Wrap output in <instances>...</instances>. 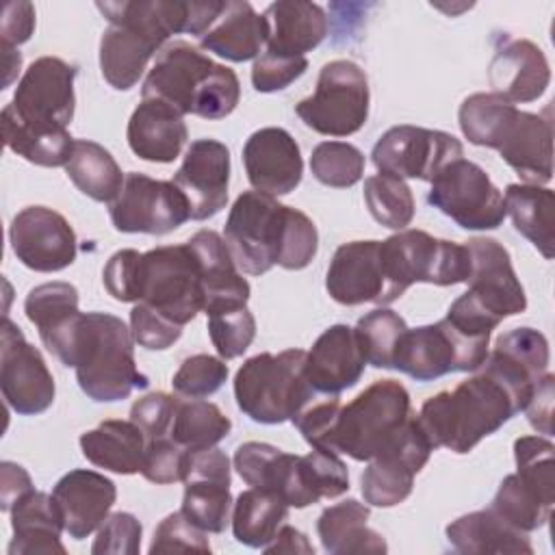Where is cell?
Returning a JSON list of instances; mask_svg holds the SVG:
<instances>
[{
    "mask_svg": "<svg viewBox=\"0 0 555 555\" xmlns=\"http://www.w3.org/2000/svg\"><path fill=\"white\" fill-rule=\"evenodd\" d=\"M470 251L466 295L499 323L527 308V295L512 267L509 251L494 238L475 236L464 243Z\"/></svg>",
    "mask_w": 555,
    "mask_h": 555,
    "instance_id": "19",
    "label": "cell"
},
{
    "mask_svg": "<svg viewBox=\"0 0 555 555\" xmlns=\"http://www.w3.org/2000/svg\"><path fill=\"white\" fill-rule=\"evenodd\" d=\"M186 243L193 247L202 267L204 312L249 301V282L238 273L221 234L215 230H199Z\"/></svg>",
    "mask_w": 555,
    "mask_h": 555,
    "instance_id": "32",
    "label": "cell"
},
{
    "mask_svg": "<svg viewBox=\"0 0 555 555\" xmlns=\"http://www.w3.org/2000/svg\"><path fill=\"white\" fill-rule=\"evenodd\" d=\"M379 258L386 282L382 306L397 301L416 282L453 286L470 275L466 245L434 238L423 230H399L379 241Z\"/></svg>",
    "mask_w": 555,
    "mask_h": 555,
    "instance_id": "6",
    "label": "cell"
},
{
    "mask_svg": "<svg viewBox=\"0 0 555 555\" xmlns=\"http://www.w3.org/2000/svg\"><path fill=\"white\" fill-rule=\"evenodd\" d=\"M0 388L7 405L24 416L46 412L56 392L41 351L24 338L9 317L0 330Z\"/></svg>",
    "mask_w": 555,
    "mask_h": 555,
    "instance_id": "15",
    "label": "cell"
},
{
    "mask_svg": "<svg viewBox=\"0 0 555 555\" xmlns=\"http://www.w3.org/2000/svg\"><path fill=\"white\" fill-rule=\"evenodd\" d=\"M65 173L80 193L102 204H111L119 195L126 180L111 152L89 139L74 141Z\"/></svg>",
    "mask_w": 555,
    "mask_h": 555,
    "instance_id": "40",
    "label": "cell"
},
{
    "mask_svg": "<svg viewBox=\"0 0 555 555\" xmlns=\"http://www.w3.org/2000/svg\"><path fill=\"white\" fill-rule=\"evenodd\" d=\"M553 388H555V377L551 373H546L535 384V388L525 405L529 425L544 436L553 434Z\"/></svg>",
    "mask_w": 555,
    "mask_h": 555,
    "instance_id": "60",
    "label": "cell"
},
{
    "mask_svg": "<svg viewBox=\"0 0 555 555\" xmlns=\"http://www.w3.org/2000/svg\"><path fill=\"white\" fill-rule=\"evenodd\" d=\"M447 540L457 553H509L531 555L533 546L525 531L509 525L492 507L464 514L447 525Z\"/></svg>",
    "mask_w": 555,
    "mask_h": 555,
    "instance_id": "35",
    "label": "cell"
},
{
    "mask_svg": "<svg viewBox=\"0 0 555 555\" xmlns=\"http://www.w3.org/2000/svg\"><path fill=\"white\" fill-rule=\"evenodd\" d=\"M479 353L444 321L405 330L395 353L392 369L416 382H431L447 373L477 371Z\"/></svg>",
    "mask_w": 555,
    "mask_h": 555,
    "instance_id": "17",
    "label": "cell"
},
{
    "mask_svg": "<svg viewBox=\"0 0 555 555\" xmlns=\"http://www.w3.org/2000/svg\"><path fill=\"white\" fill-rule=\"evenodd\" d=\"M288 516V505L271 490L249 488L232 505V533L251 548H264Z\"/></svg>",
    "mask_w": 555,
    "mask_h": 555,
    "instance_id": "41",
    "label": "cell"
},
{
    "mask_svg": "<svg viewBox=\"0 0 555 555\" xmlns=\"http://www.w3.org/2000/svg\"><path fill=\"white\" fill-rule=\"evenodd\" d=\"M52 499L69 538L85 540L108 516L117 499V488L102 473L74 468L56 481Z\"/></svg>",
    "mask_w": 555,
    "mask_h": 555,
    "instance_id": "27",
    "label": "cell"
},
{
    "mask_svg": "<svg viewBox=\"0 0 555 555\" xmlns=\"http://www.w3.org/2000/svg\"><path fill=\"white\" fill-rule=\"evenodd\" d=\"M228 379V364L223 358L210 353H195L182 360L180 369L171 377V386L178 395L199 399L217 392Z\"/></svg>",
    "mask_w": 555,
    "mask_h": 555,
    "instance_id": "49",
    "label": "cell"
},
{
    "mask_svg": "<svg viewBox=\"0 0 555 555\" xmlns=\"http://www.w3.org/2000/svg\"><path fill=\"white\" fill-rule=\"evenodd\" d=\"M9 241L17 260L39 273L63 271L78 254L74 228L48 206L22 208L9 225Z\"/></svg>",
    "mask_w": 555,
    "mask_h": 555,
    "instance_id": "18",
    "label": "cell"
},
{
    "mask_svg": "<svg viewBox=\"0 0 555 555\" xmlns=\"http://www.w3.org/2000/svg\"><path fill=\"white\" fill-rule=\"evenodd\" d=\"M282 449L269 444V442H243L234 451V468L241 475V479L251 488L271 490L275 481V473L282 460Z\"/></svg>",
    "mask_w": 555,
    "mask_h": 555,
    "instance_id": "53",
    "label": "cell"
},
{
    "mask_svg": "<svg viewBox=\"0 0 555 555\" xmlns=\"http://www.w3.org/2000/svg\"><path fill=\"white\" fill-rule=\"evenodd\" d=\"M141 95L160 100L180 115L223 119L241 100V82L234 69L215 63L195 46L171 41L158 52Z\"/></svg>",
    "mask_w": 555,
    "mask_h": 555,
    "instance_id": "2",
    "label": "cell"
},
{
    "mask_svg": "<svg viewBox=\"0 0 555 555\" xmlns=\"http://www.w3.org/2000/svg\"><path fill=\"white\" fill-rule=\"evenodd\" d=\"M65 366L76 369L80 390L98 403L128 399L150 384L137 369L132 332L108 312H82Z\"/></svg>",
    "mask_w": 555,
    "mask_h": 555,
    "instance_id": "3",
    "label": "cell"
},
{
    "mask_svg": "<svg viewBox=\"0 0 555 555\" xmlns=\"http://www.w3.org/2000/svg\"><path fill=\"white\" fill-rule=\"evenodd\" d=\"M308 69L306 56H282L262 52L251 65V85L260 93H273L286 89Z\"/></svg>",
    "mask_w": 555,
    "mask_h": 555,
    "instance_id": "55",
    "label": "cell"
},
{
    "mask_svg": "<svg viewBox=\"0 0 555 555\" xmlns=\"http://www.w3.org/2000/svg\"><path fill=\"white\" fill-rule=\"evenodd\" d=\"M13 540L9 555H65L61 531H65L52 494L30 490L11 507Z\"/></svg>",
    "mask_w": 555,
    "mask_h": 555,
    "instance_id": "33",
    "label": "cell"
},
{
    "mask_svg": "<svg viewBox=\"0 0 555 555\" xmlns=\"http://www.w3.org/2000/svg\"><path fill=\"white\" fill-rule=\"evenodd\" d=\"M2 54H4V69H7V76H4V87H9V82L13 80L15 72H20V65H22V54H20L15 48H9V46H2Z\"/></svg>",
    "mask_w": 555,
    "mask_h": 555,
    "instance_id": "63",
    "label": "cell"
},
{
    "mask_svg": "<svg viewBox=\"0 0 555 555\" xmlns=\"http://www.w3.org/2000/svg\"><path fill=\"white\" fill-rule=\"evenodd\" d=\"M267 41L264 17L245 0H225L217 22L199 37V48L225 61L243 63L258 59Z\"/></svg>",
    "mask_w": 555,
    "mask_h": 555,
    "instance_id": "34",
    "label": "cell"
},
{
    "mask_svg": "<svg viewBox=\"0 0 555 555\" xmlns=\"http://www.w3.org/2000/svg\"><path fill=\"white\" fill-rule=\"evenodd\" d=\"M210 553V542L206 531L193 525L182 512H173L165 516L154 529V538L150 544V555L156 553Z\"/></svg>",
    "mask_w": 555,
    "mask_h": 555,
    "instance_id": "52",
    "label": "cell"
},
{
    "mask_svg": "<svg viewBox=\"0 0 555 555\" xmlns=\"http://www.w3.org/2000/svg\"><path fill=\"white\" fill-rule=\"evenodd\" d=\"M412 414L405 386L397 379H377L347 405H340L330 451L369 462L399 438Z\"/></svg>",
    "mask_w": 555,
    "mask_h": 555,
    "instance_id": "5",
    "label": "cell"
},
{
    "mask_svg": "<svg viewBox=\"0 0 555 555\" xmlns=\"http://www.w3.org/2000/svg\"><path fill=\"white\" fill-rule=\"evenodd\" d=\"M369 80L360 65L347 59L321 67L314 93L295 104L297 117L319 134L349 137L369 119Z\"/></svg>",
    "mask_w": 555,
    "mask_h": 555,
    "instance_id": "9",
    "label": "cell"
},
{
    "mask_svg": "<svg viewBox=\"0 0 555 555\" xmlns=\"http://www.w3.org/2000/svg\"><path fill=\"white\" fill-rule=\"evenodd\" d=\"M262 551L264 553H314V546L308 542V538L299 529L282 525L275 538Z\"/></svg>",
    "mask_w": 555,
    "mask_h": 555,
    "instance_id": "62",
    "label": "cell"
},
{
    "mask_svg": "<svg viewBox=\"0 0 555 555\" xmlns=\"http://www.w3.org/2000/svg\"><path fill=\"white\" fill-rule=\"evenodd\" d=\"M2 137H4V145L11 152H15L17 156L39 167H61V165L65 167L76 141L69 134V130H59V132L30 130L4 113H2Z\"/></svg>",
    "mask_w": 555,
    "mask_h": 555,
    "instance_id": "43",
    "label": "cell"
},
{
    "mask_svg": "<svg viewBox=\"0 0 555 555\" xmlns=\"http://www.w3.org/2000/svg\"><path fill=\"white\" fill-rule=\"evenodd\" d=\"M208 334L219 358L232 360L247 351L256 336V319L247 304L221 306L206 312Z\"/></svg>",
    "mask_w": 555,
    "mask_h": 555,
    "instance_id": "48",
    "label": "cell"
},
{
    "mask_svg": "<svg viewBox=\"0 0 555 555\" xmlns=\"http://www.w3.org/2000/svg\"><path fill=\"white\" fill-rule=\"evenodd\" d=\"M364 202L371 217L384 228L405 230L414 219V195L405 180L388 173L369 176L364 180Z\"/></svg>",
    "mask_w": 555,
    "mask_h": 555,
    "instance_id": "44",
    "label": "cell"
},
{
    "mask_svg": "<svg viewBox=\"0 0 555 555\" xmlns=\"http://www.w3.org/2000/svg\"><path fill=\"white\" fill-rule=\"evenodd\" d=\"M516 412L520 405L514 395L501 379L481 369L453 390L429 397L416 421L434 449L444 447L462 455L501 429Z\"/></svg>",
    "mask_w": 555,
    "mask_h": 555,
    "instance_id": "1",
    "label": "cell"
},
{
    "mask_svg": "<svg viewBox=\"0 0 555 555\" xmlns=\"http://www.w3.org/2000/svg\"><path fill=\"white\" fill-rule=\"evenodd\" d=\"M139 271H141V251L119 249L115 251L102 271V282L106 293L126 304L139 301Z\"/></svg>",
    "mask_w": 555,
    "mask_h": 555,
    "instance_id": "57",
    "label": "cell"
},
{
    "mask_svg": "<svg viewBox=\"0 0 555 555\" xmlns=\"http://www.w3.org/2000/svg\"><path fill=\"white\" fill-rule=\"evenodd\" d=\"M33 488L30 475L15 462L0 464V509L11 512V507L28 494Z\"/></svg>",
    "mask_w": 555,
    "mask_h": 555,
    "instance_id": "61",
    "label": "cell"
},
{
    "mask_svg": "<svg viewBox=\"0 0 555 555\" xmlns=\"http://www.w3.org/2000/svg\"><path fill=\"white\" fill-rule=\"evenodd\" d=\"M364 154L345 141H321L310 156L312 176L334 189H349L364 176Z\"/></svg>",
    "mask_w": 555,
    "mask_h": 555,
    "instance_id": "47",
    "label": "cell"
},
{
    "mask_svg": "<svg viewBox=\"0 0 555 555\" xmlns=\"http://www.w3.org/2000/svg\"><path fill=\"white\" fill-rule=\"evenodd\" d=\"M492 93L509 104L538 100L548 82L551 69L540 46L529 39L501 33L494 39V54L488 65Z\"/></svg>",
    "mask_w": 555,
    "mask_h": 555,
    "instance_id": "23",
    "label": "cell"
},
{
    "mask_svg": "<svg viewBox=\"0 0 555 555\" xmlns=\"http://www.w3.org/2000/svg\"><path fill=\"white\" fill-rule=\"evenodd\" d=\"M431 451L434 447L421 429L416 414H412L399 438L386 451L369 460L360 477L364 503L373 507H395L405 501L414 488L416 473L423 470Z\"/></svg>",
    "mask_w": 555,
    "mask_h": 555,
    "instance_id": "16",
    "label": "cell"
},
{
    "mask_svg": "<svg viewBox=\"0 0 555 555\" xmlns=\"http://www.w3.org/2000/svg\"><path fill=\"white\" fill-rule=\"evenodd\" d=\"M299 483L306 507L321 499H336L349 490L347 464L334 451L312 449L299 455Z\"/></svg>",
    "mask_w": 555,
    "mask_h": 555,
    "instance_id": "46",
    "label": "cell"
},
{
    "mask_svg": "<svg viewBox=\"0 0 555 555\" xmlns=\"http://www.w3.org/2000/svg\"><path fill=\"white\" fill-rule=\"evenodd\" d=\"M462 143L449 132L421 126H392L373 145L371 160L379 173L431 182L434 176L462 158Z\"/></svg>",
    "mask_w": 555,
    "mask_h": 555,
    "instance_id": "14",
    "label": "cell"
},
{
    "mask_svg": "<svg viewBox=\"0 0 555 555\" xmlns=\"http://www.w3.org/2000/svg\"><path fill=\"white\" fill-rule=\"evenodd\" d=\"M76 65H69L59 56L35 59L20 78L13 100L2 113L30 130H67L76 108Z\"/></svg>",
    "mask_w": 555,
    "mask_h": 555,
    "instance_id": "11",
    "label": "cell"
},
{
    "mask_svg": "<svg viewBox=\"0 0 555 555\" xmlns=\"http://www.w3.org/2000/svg\"><path fill=\"white\" fill-rule=\"evenodd\" d=\"M364 366L356 330L345 323L330 325L306 351V379L314 395H340L360 382Z\"/></svg>",
    "mask_w": 555,
    "mask_h": 555,
    "instance_id": "26",
    "label": "cell"
},
{
    "mask_svg": "<svg viewBox=\"0 0 555 555\" xmlns=\"http://www.w3.org/2000/svg\"><path fill=\"white\" fill-rule=\"evenodd\" d=\"M427 202L464 230H496L507 217L499 186L466 158H455L434 176Z\"/></svg>",
    "mask_w": 555,
    "mask_h": 555,
    "instance_id": "12",
    "label": "cell"
},
{
    "mask_svg": "<svg viewBox=\"0 0 555 555\" xmlns=\"http://www.w3.org/2000/svg\"><path fill=\"white\" fill-rule=\"evenodd\" d=\"M35 30V7L30 2H7L0 17L2 46L26 43Z\"/></svg>",
    "mask_w": 555,
    "mask_h": 555,
    "instance_id": "59",
    "label": "cell"
},
{
    "mask_svg": "<svg viewBox=\"0 0 555 555\" xmlns=\"http://www.w3.org/2000/svg\"><path fill=\"white\" fill-rule=\"evenodd\" d=\"M267 52L282 56H304L327 35V15L323 7L308 0H278L264 13Z\"/></svg>",
    "mask_w": 555,
    "mask_h": 555,
    "instance_id": "31",
    "label": "cell"
},
{
    "mask_svg": "<svg viewBox=\"0 0 555 555\" xmlns=\"http://www.w3.org/2000/svg\"><path fill=\"white\" fill-rule=\"evenodd\" d=\"M178 399L167 392H150L137 399L130 408V421L141 427L145 440L163 438L171 434Z\"/></svg>",
    "mask_w": 555,
    "mask_h": 555,
    "instance_id": "58",
    "label": "cell"
},
{
    "mask_svg": "<svg viewBox=\"0 0 555 555\" xmlns=\"http://www.w3.org/2000/svg\"><path fill=\"white\" fill-rule=\"evenodd\" d=\"M111 221L126 234H169L191 219L186 195L169 180L126 173L119 195L111 202Z\"/></svg>",
    "mask_w": 555,
    "mask_h": 555,
    "instance_id": "13",
    "label": "cell"
},
{
    "mask_svg": "<svg viewBox=\"0 0 555 555\" xmlns=\"http://www.w3.org/2000/svg\"><path fill=\"white\" fill-rule=\"evenodd\" d=\"M490 150H496L525 184L542 186L553 178V124L548 117L512 106Z\"/></svg>",
    "mask_w": 555,
    "mask_h": 555,
    "instance_id": "21",
    "label": "cell"
},
{
    "mask_svg": "<svg viewBox=\"0 0 555 555\" xmlns=\"http://www.w3.org/2000/svg\"><path fill=\"white\" fill-rule=\"evenodd\" d=\"M234 399L238 410L256 423L293 421L314 399L306 379V351L286 349L247 358L234 375Z\"/></svg>",
    "mask_w": 555,
    "mask_h": 555,
    "instance_id": "4",
    "label": "cell"
},
{
    "mask_svg": "<svg viewBox=\"0 0 555 555\" xmlns=\"http://www.w3.org/2000/svg\"><path fill=\"white\" fill-rule=\"evenodd\" d=\"M130 332H132L134 343L150 351L167 349L182 336L180 325L165 319L163 314H158L154 308H150L143 301H139L130 310Z\"/></svg>",
    "mask_w": 555,
    "mask_h": 555,
    "instance_id": "56",
    "label": "cell"
},
{
    "mask_svg": "<svg viewBox=\"0 0 555 555\" xmlns=\"http://www.w3.org/2000/svg\"><path fill=\"white\" fill-rule=\"evenodd\" d=\"M139 301L180 327L204 310L202 267L189 243L160 245L141 254Z\"/></svg>",
    "mask_w": 555,
    "mask_h": 555,
    "instance_id": "8",
    "label": "cell"
},
{
    "mask_svg": "<svg viewBox=\"0 0 555 555\" xmlns=\"http://www.w3.org/2000/svg\"><path fill=\"white\" fill-rule=\"evenodd\" d=\"M317 249H319V232L314 221L306 212L291 206L278 264L288 271H299L314 260Z\"/></svg>",
    "mask_w": 555,
    "mask_h": 555,
    "instance_id": "50",
    "label": "cell"
},
{
    "mask_svg": "<svg viewBox=\"0 0 555 555\" xmlns=\"http://www.w3.org/2000/svg\"><path fill=\"white\" fill-rule=\"evenodd\" d=\"M369 514V507L356 499L325 507L317 520V533L325 553H386V540L366 525Z\"/></svg>",
    "mask_w": 555,
    "mask_h": 555,
    "instance_id": "38",
    "label": "cell"
},
{
    "mask_svg": "<svg viewBox=\"0 0 555 555\" xmlns=\"http://www.w3.org/2000/svg\"><path fill=\"white\" fill-rule=\"evenodd\" d=\"M143 527L137 516L128 512H115L104 518L98 529V538L91 546L93 555H139Z\"/></svg>",
    "mask_w": 555,
    "mask_h": 555,
    "instance_id": "54",
    "label": "cell"
},
{
    "mask_svg": "<svg viewBox=\"0 0 555 555\" xmlns=\"http://www.w3.org/2000/svg\"><path fill=\"white\" fill-rule=\"evenodd\" d=\"M516 473L503 477L490 507L529 533L546 525L555 505V444L544 436L514 440Z\"/></svg>",
    "mask_w": 555,
    "mask_h": 555,
    "instance_id": "7",
    "label": "cell"
},
{
    "mask_svg": "<svg viewBox=\"0 0 555 555\" xmlns=\"http://www.w3.org/2000/svg\"><path fill=\"white\" fill-rule=\"evenodd\" d=\"M288 208L260 191H243L234 199L225 219L223 241L241 271L262 275L278 264Z\"/></svg>",
    "mask_w": 555,
    "mask_h": 555,
    "instance_id": "10",
    "label": "cell"
},
{
    "mask_svg": "<svg viewBox=\"0 0 555 555\" xmlns=\"http://www.w3.org/2000/svg\"><path fill=\"white\" fill-rule=\"evenodd\" d=\"M481 369L501 379L525 410L535 384L548 373V340L533 327H514L496 338Z\"/></svg>",
    "mask_w": 555,
    "mask_h": 555,
    "instance_id": "25",
    "label": "cell"
},
{
    "mask_svg": "<svg viewBox=\"0 0 555 555\" xmlns=\"http://www.w3.org/2000/svg\"><path fill=\"white\" fill-rule=\"evenodd\" d=\"M24 312L39 330V338L48 351L65 364L82 317L78 310V288L69 282L39 284L28 291Z\"/></svg>",
    "mask_w": 555,
    "mask_h": 555,
    "instance_id": "29",
    "label": "cell"
},
{
    "mask_svg": "<svg viewBox=\"0 0 555 555\" xmlns=\"http://www.w3.org/2000/svg\"><path fill=\"white\" fill-rule=\"evenodd\" d=\"M356 336L366 364L375 369H392L397 345L408 330L403 317L390 308H375L358 319Z\"/></svg>",
    "mask_w": 555,
    "mask_h": 555,
    "instance_id": "45",
    "label": "cell"
},
{
    "mask_svg": "<svg viewBox=\"0 0 555 555\" xmlns=\"http://www.w3.org/2000/svg\"><path fill=\"white\" fill-rule=\"evenodd\" d=\"M189 455L191 451L180 447L171 436L147 440L141 475L147 481L160 483V486L184 481Z\"/></svg>",
    "mask_w": 555,
    "mask_h": 555,
    "instance_id": "51",
    "label": "cell"
},
{
    "mask_svg": "<svg viewBox=\"0 0 555 555\" xmlns=\"http://www.w3.org/2000/svg\"><path fill=\"white\" fill-rule=\"evenodd\" d=\"M126 137L130 150L139 158L150 163H173L189 139V130L184 115L173 106L154 98H143L128 119Z\"/></svg>",
    "mask_w": 555,
    "mask_h": 555,
    "instance_id": "30",
    "label": "cell"
},
{
    "mask_svg": "<svg viewBox=\"0 0 555 555\" xmlns=\"http://www.w3.org/2000/svg\"><path fill=\"white\" fill-rule=\"evenodd\" d=\"M145 434L132 421L106 418L80 436L82 455L104 470L117 475L141 473L145 455Z\"/></svg>",
    "mask_w": 555,
    "mask_h": 555,
    "instance_id": "36",
    "label": "cell"
},
{
    "mask_svg": "<svg viewBox=\"0 0 555 555\" xmlns=\"http://www.w3.org/2000/svg\"><path fill=\"white\" fill-rule=\"evenodd\" d=\"M180 512L206 533H221L232 520L230 460L217 449H202L189 455Z\"/></svg>",
    "mask_w": 555,
    "mask_h": 555,
    "instance_id": "20",
    "label": "cell"
},
{
    "mask_svg": "<svg viewBox=\"0 0 555 555\" xmlns=\"http://www.w3.org/2000/svg\"><path fill=\"white\" fill-rule=\"evenodd\" d=\"M156 50L160 46L145 33L124 24H108L100 39V69L104 80L117 91L132 89Z\"/></svg>",
    "mask_w": 555,
    "mask_h": 555,
    "instance_id": "37",
    "label": "cell"
},
{
    "mask_svg": "<svg viewBox=\"0 0 555 555\" xmlns=\"http://www.w3.org/2000/svg\"><path fill=\"white\" fill-rule=\"evenodd\" d=\"M243 165L254 191L273 197L295 191L304 176L297 141L288 130L278 126H267L249 134L243 145Z\"/></svg>",
    "mask_w": 555,
    "mask_h": 555,
    "instance_id": "24",
    "label": "cell"
},
{
    "mask_svg": "<svg viewBox=\"0 0 555 555\" xmlns=\"http://www.w3.org/2000/svg\"><path fill=\"white\" fill-rule=\"evenodd\" d=\"M171 182L186 195L193 221L215 217L228 202L230 150L217 139L193 141Z\"/></svg>",
    "mask_w": 555,
    "mask_h": 555,
    "instance_id": "22",
    "label": "cell"
},
{
    "mask_svg": "<svg viewBox=\"0 0 555 555\" xmlns=\"http://www.w3.org/2000/svg\"><path fill=\"white\" fill-rule=\"evenodd\" d=\"M505 210L514 228L546 258L555 249V195L538 184H507Z\"/></svg>",
    "mask_w": 555,
    "mask_h": 555,
    "instance_id": "39",
    "label": "cell"
},
{
    "mask_svg": "<svg viewBox=\"0 0 555 555\" xmlns=\"http://www.w3.org/2000/svg\"><path fill=\"white\" fill-rule=\"evenodd\" d=\"M384 286L379 241H351L334 251L325 288L336 304L360 306L371 301L382 306Z\"/></svg>",
    "mask_w": 555,
    "mask_h": 555,
    "instance_id": "28",
    "label": "cell"
},
{
    "mask_svg": "<svg viewBox=\"0 0 555 555\" xmlns=\"http://www.w3.org/2000/svg\"><path fill=\"white\" fill-rule=\"evenodd\" d=\"M230 429H232V421L219 410V405L204 399H191V401L178 399L169 436L180 447L193 453V451L217 447L230 434Z\"/></svg>",
    "mask_w": 555,
    "mask_h": 555,
    "instance_id": "42",
    "label": "cell"
}]
</instances>
